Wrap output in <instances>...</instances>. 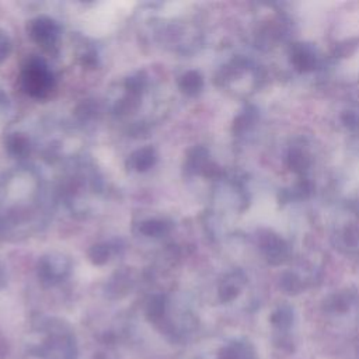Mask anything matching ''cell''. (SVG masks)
<instances>
[{"instance_id": "obj_1", "label": "cell", "mask_w": 359, "mask_h": 359, "mask_svg": "<svg viewBox=\"0 0 359 359\" xmlns=\"http://www.w3.org/2000/svg\"><path fill=\"white\" fill-rule=\"evenodd\" d=\"M21 84L27 94L34 98H45L55 87V79L42 59H29L21 73Z\"/></svg>"}, {"instance_id": "obj_2", "label": "cell", "mask_w": 359, "mask_h": 359, "mask_svg": "<svg viewBox=\"0 0 359 359\" xmlns=\"http://www.w3.org/2000/svg\"><path fill=\"white\" fill-rule=\"evenodd\" d=\"M70 269L72 261L62 252H48L38 261V275L43 282H60L70 273Z\"/></svg>"}, {"instance_id": "obj_3", "label": "cell", "mask_w": 359, "mask_h": 359, "mask_svg": "<svg viewBox=\"0 0 359 359\" xmlns=\"http://www.w3.org/2000/svg\"><path fill=\"white\" fill-rule=\"evenodd\" d=\"M28 32H29V36L32 38V41L36 42L38 45H41L42 48H52L57 42V38L60 34V27L50 17L41 15V17L34 18L29 22Z\"/></svg>"}, {"instance_id": "obj_4", "label": "cell", "mask_w": 359, "mask_h": 359, "mask_svg": "<svg viewBox=\"0 0 359 359\" xmlns=\"http://www.w3.org/2000/svg\"><path fill=\"white\" fill-rule=\"evenodd\" d=\"M157 163V153L151 146H144L132 151L126 160L129 170L136 172L149 171Z\"/></svg>"}, {"instance_id": "obj_5", "label": "cell", "mask_w": 359, "mask_h": 359, "mask_svg": "<svg viewBox=\"0 0 359 359\" xmlns=\"http://www.w3.org/2000/svg\"><path fill=\"white\" fill-rule=\"evenodd\" d=\"M171 231V222L167 219L153 217L139 223V233L146 237H163Z\"/></svg>"}, {"instance_id": "obj_6", "label": "cell", "mask_w": 359, "mask_h": 359, "mask_svg": "<svg viewBox=\"0 0 359 359\" xmlns=\"http://www.w3.org/2000/svg\"><path fill=\"white\" fill-rule=\"evenodd\" d=\"M6 149L13 157H25L29 153V140L22 133H10L6 137Z\"/></svg>"}, {"instance_id": "obj_7", "label": "cell", "mask_w": 359, "mask_h": 359, "mask_svg": "<svg viewBox=\"0 0 359 359\" xmlns=\"http://www.w3.org/2000/svg\"><path fill=\"white\" fill-rule=\"evenodd\" d=\"M114 252L115 248L111 243H98L88 250V258L94 265H104L111 259Z\"/></svg>"}, {"instance_id": "obj_8", "label": "cell", "mask_w": 359, "mask_h": 359, "mask_svg": "<svg viewBox=\"0 0 359 359\" xmlns=\"http://www.w3.org/2000/svg\"><path fill=\"white\" fill-rule=\"evenodd\" d=\"M201 87H202V80L196 72H187L178 79V88L187 95L196 94Z\"/></svg>"}, {"instance_id": "obj_9", "label": "cell", "mask_w": 359, "mask_h": 359, "mask_svg": "<svg viewBox=\"0 0 359 359\" xmlns=\"http://www.w3.org/2000/svg\"><path fill=\"white\" fill-rule=\"evenodd\" d=\"M146 86H147V76L144 74V72H136L135 74L129 76L125 81L126 93L135 97H140Z\"/></svg>"}, {"instance_id": "obj_10", "label": "cell", "mask_w": 359, "mask_h": 359, "mask_svg": "<svg viewBox=\"0 0 359 359\" xmlns=\"http://www.w3.org/2000/svg\"><path fill=\"white\" fill-rule=\"evenodd\" d=\"M164 309H165L164 297L154 296L150 299V302L147 304V316L153 320H157L164 314Z\"/></svg>"}, {"instance_id": "obj_11", "label": "cell", "mask_w": 359, "mask_h": 359, "mask_svg": "<svg viewBox=\"0 0 359 359\" xmlns=\"http://www.w3.org/2000/svg\"><path fill=\"white\" fill-rule=\"evenodd\" d=\"M11 52V41L8 35L0 29V63L4 62Z\"/></svg>"}, {"instance_id": "obj_12", "label": "cell", "mask_w": 359, "mask_h": 359, "mask_svg": "<svg viewBox=\"0 0 359 359\" xmlns=\"http://www.w3.org/2000/svg\"><path fill=\"white\" fill-rule=\"evenodd\" d=\"M6 104H7V95L0 90V109L4 108Z\"/></svg>"}]
</instances>
